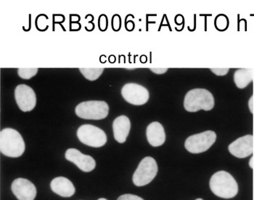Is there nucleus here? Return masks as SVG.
Wrapping results in <instances>:
<instances>
[{
  "instance_id": "1",
  "label": "nucleus",
  "mask_w": 254,
  "mask_h": 200,
  "mask_svg": "<svg viewBox=\"0 0 254 200\" xmlns=\"http://www.w3.org/2000/svg\"><path fill=\"white\" fill-rule=\"evenodd\" d=\"M209 184L211 192L219 198L231 199L238 195V183L227 172H216L211 178Z\"/></svg>"
},
{
  "instance_id": "2",
  "label": "nucleus",
  "mask_w": 254,
  "mask_h": 200,
  "mask_svg": "<svg viewBox=\"0 0 254 200\" xmlns=\"http://www.w3.org/2000/svg\"><path fill=\"white\" fill-rule=\"evenodd\" d=\"M26 145L17 130L5 128L0 133V151L9 157H19L25 152Z\"/></svg>"
},
{
  "instance_id": "3",
  "label": "nucleus",
  "mask_w": 254,
  "mask_h": 200,
  "mask_svg": "<svg viewBox=\"0 0 254 200\" xmlns=\"http://www.w3.org/2000/svg\"><path fill=\"white\" fill-rule=\"evenodd\" d=\"M214 98L208 90H191L187 93L184 100V107L189 112H197L200 110L210 111L214 108Z\"/></svg>"
},
{
  "instance_id": "4",
  "label": "nucleus",
  "mask_w": 254,
  "mask_h": 200,
  "mask_svg": "<svg viewBox=\"0 0 254 200\" xmlns=\"http://www.w3.org/2000/svg\"><path fill=\"white\" fill-rule=\"evenodd\" d=\"M75 112L81 119L100 120L107 117L109 106L106 101L89 100L79 103L75 108Z\"/></svg>"
},
{
  "instance_id": "5",
  "label": "nucleus",
  "mask_w": 254,
  "mask_h": 200,
  "mask_svg": "<svg viewBox=\"0 0 254 200\" xmlns=\"http://www.w3.org/2000/svg\"><path fill=\"white\" fill-rule=\"evenodd\" d=\"M78 140L84 144L94 148H100L107 142V135L101 129L92 125L83 124L77 130Z\"/></svg>"
},
{
  "instance_id": "6",
  "label": "nucleus",
  "mask_w": 254,
  "mask_h": 200,
  "mask_svg": "<svg viewBox=\"0 0 254 200\" xmlns=\"http://www.w3.org/2000/svg\"><path fill=\"white\" fill-rule=\"evenodd\" d=\"M158 173V165L153 157H146L142 160L133 175L132 181L137 187L150 184Z\"/></svg>"
},
{
  "instance_id": "7",
  "label": "nucleus",
  "mask_w": 254,
  "mask_h": 200,
  "mask_svg": "<svg viewBox=\"0 0 254 200\" xmlns=\"http://www.w3.org/2000/svg\"><path fill=\"white\" fill-rule=\"evenodd\" d=\"M216 134L212 130H207L187 138L185 147L192 154H200L206 152L215 143Z\"/></svg>"
},
{
  "instance_id": "8",
  "label": "nucleus",
  "mask_w": 254,
  "mask_h": 200,
  "mask_svg": "<svg viewBox=\"0 0 254 200\" xmlns=\"http://www.w3.org/2000/svg\"><path fill=\"white\" fill-rule=\"evenodd\" d=\"M122 95L128 103L141 105L148 101L150 94L145 87L136 83H127L122 89Z\"/></svg>"
},
{
  "instance_id": "9",
  "label": "nucleus",
  "mask_w": 254,
  "mask_h": 200,
  "mask_svg": "<svg viewBox=\"0 0 254 200\" xmlns=\"http://www.w3.org/2000/svg\"><path fill=\"white\" fill-rule=\"evenodd\" d=\"M15 99L20 109L24 112L32 111L37 104V97L34 90L26 85L16 87Z\"/></svg>"
},
{
  "instance_id": "10",
  "label": "nucleus",
  "mask_w": 254,
  "mask_h": 200,
  "mask_svg": "<svg viewBox=\"0 0 254 200\" xmlns=\"http://www.w3.org/2000/svg\"><path fill=\"white\" fill-rule=\"evenodd\" d=\"M254 141V136L252 135L241 137L229 145V152L232 155L238 158H246L253 154Z\"/></svg>"
},
{
  "instance_id": "11",
  "label": "nucleus",
  "mask_w": 254,
  "mask_h": 200,
  "mask_svg": "<svg viewBox=\"0 0 254 200\" xmlns=\"http://www.w3.org/2000/svg\"><path fill=\"white\" fill-rule=\"evenodd\" d=\"M11 190L18 200H34L37 196L35 186L28 179H15L11 185Z\"/></svg>"
},
{
  "instance_id": "12",
  "label": "nucleus",
  "mask_w": 254,
  "mask_h": 200,
  "mask_svg": "<svg viewBox=\"0 0 254 200\" xmlns=\"http://www.w3.org/2000/svg\"><path fill=\"white\" fill-rule=\"evenodd\" d=\"M65 159L73 162L81 171L89 173L96 167V162L91 156L86 155L76 149H69L65 154Z\"/></svg>"
},
{
  "instance_id": "13",
  "label": "nucleus",
  "mask_w": 254,
  "mask_h": 200,
  "mask_svg": "<svg viewBox=\"0 0 254 200\" xmlns=\"http://www.w3.org/2000/svg\"><path fill=\"white\" fill-rule=\"evenodd\" d=\"M146 136L147 141L153 147L162 146L165 143V130L159 122H153L147 126Z\"/></svg>"
},
{
  "instance_id": "14",
  "label": "nucleus",
  "mask_w": 254,
  "mask_h": 200,
  "mask_svg": "<svg viewBox=\"0 0 254 200\" xmlns=\"http://www.w3.org/2000/svg\"><path fill=\"white\" fill-rule=\"evenodd\" d=\"M131 122L129 119L125 115L119 116L113 123L114 138L119 143H125L129 134Z\"/></svg>"
},
{
  "instance_id": "15",
  "label": "nucleus",
  "mask_w": 254,
  "mask_h": 200,
  "mask_svg": "<svg viewBox=\"0 0 254 200\" xmlns=\"http://www.w3.org/2000/svg\"><path fill=\"white\" fill-rule=\"evenodd\" d=\"M50 187L53 192L63 198H70L76 192L73 183L65 177H57L53 179L50 183Z\"/></svg>"
},
{
  "instance_id": "16",
  "label": "nucleus",
  "mask_w": 254,
  "mask_h": 200,
  "mask_svg": "<svg viewBox=\"0 0 254 200\" xmlns=\"http://www.w3.org/2000/svg\"><path fill=\"white\" fill-rule=\"evenodd\" d=\"M254 79V70L252 69H241L234 74V82L239 89H244Z\"/></svg>"
},
{
  "instance_id": "17",
  "label": "nucleus",
  "mask_w": 254,
  "mask_h": 200,
  "mask_svg": "<svg viewBox=\"0 0 254 200\" xmlns=\"http://www.w3.org/2000/svg\"><path fill=\"white\" fill-rule=\"evenodd\" d=\"M80 72L89 81H95L104 72L103 68H80Z\"/></svg>"
},
{
  "instance_id": "18",
  "label": "nucleus",
  "mask_w": 254,
  "mask_h": 200,
  "mask_svg": "<svg viewBox=\"0 0 254 200\" xmlns=\"http://www.w3.org/2000/svg\"><path fill=\"white\" fill-rule=\"evenodd\" d=\"M38 72L37 68H20L18 69V75L25 80H29L35 76Z\"/></svg>"
},
{
  "instance_id": "19",
  "label": "nucleus",
  "mask_w": 254,
  "mask_h": 200,
  "mask_svg": "<svg viewBox=\"0 0 254 200\" xmlns=\"http://www.w3.org/2000/svg\"><path fill=\"white\" fill-rule=\"evenodd\" d=\"M211 71L217 76H225L227 75L230 69L228 68H212Z\"/></svg>"
},
{
  "instance_id": "20",
  "label": "nucleus",
  "mask_w": 254,
  "mask_h": 200,
  "mask_svg": "<svg viewBox=\"0 0 254 200\" xmlns=\"http://www.w3.org/2000/svg\"><path fill=\"white\" fill-rule=\"evenodd\" d=\"M117 200H144L142 198H139L137 195H130V194H127V195H123L119 197Z\"/></svg>"
},
{
  "instance_id": "21",
  "label": "nucleus",
  "mask_w": 254,
  "mask_h": 200,
  "mask_svg": "<svg viewBox=\"0 0 254 200\" xmlns=\"http://www.w3.org/2000/svg\"><path fill=\"white\" fill-rule=\"evenodd\" d=\"M150 70L157 75H163L168 71L167 68H151Z\"/></svg>"
},
{
  "instance_id": "22",
  "label": "nucleus",
  "mask_w": 254,
  "mask_h": 200,
  "mask_svg": "<svg viewBox=\"0 0 254 200\" xmlns=\"http://www.w3.org/2000/svg\"><path fill=\"white\" fill-rule=\"evenodd\" d=\"M249 109H250L251 112H252V114H254V96H252V97L251 98L250 100H249Z\"/></svg>"
},
{
  "instance_id": "23",
  "label": "nucleus",
  "mask_w": 254,
  "mask_h": 200,
  "mask_svg": "<svg viewBox=\"0 0 254 200\" xmlns=\"http://www.w3.org/2000/svg\"><path fill=\"white\" fill-rule=\"evenodd\" d=\"M249 165H250L251 168H252V169H254V157H252V159L250 160V162H249Z\"/></svg>"
},
{
  "instance_id": "24",
  "label": "nucleus",
  "mask_w": 254,
  "mask_h": 200,
  "mask_svg": "<svg viewBox=\"0 0 254 200\" xmlns=\"http://www.w3.org/2000/svg\"><path fill=\"white\" fill-rule=\"evenodd\" d=\"M98 200H108L105 199V198H100V199H99Z\"/></svg>"
},
{
  "instance_id": "25",
  "label": "nucleus",
  "mask_w": 254,
  "mask_h": 200,
  "mask_svg": "<svg viewBox=\"0 0 254 200\" xmlns=\"http://www.w3.org/2000/svg\"><path fill=\"white\" fill-rule=\"evenodd\" d=\"M202 200V199H197V200Z\"/></svg>"
}]
</instances>
